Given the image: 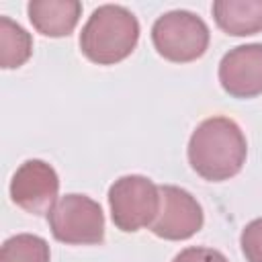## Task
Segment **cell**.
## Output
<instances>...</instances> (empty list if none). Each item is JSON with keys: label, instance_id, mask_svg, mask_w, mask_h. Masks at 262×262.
I'll return each mask as SVG.
<instances>
[{"label": "cell", "instance_id": "30bf717a", "mask_svg": "<svg viewBox=\"0 0 262 262\" xmlns=\"http://www.w3.org/2000/svg\"><path fill=\"white\" fill-rule=\"evenodd\" d=\"M213 16L227 35H254L262 31V0H215Z\"/></svg>", "mask_w": 262, "mask_h": 262}, {"label": "cell", "instance_id": "52a82bcc", "mask_svg": "<svg viewBox=\"0 0 262 262\" xmlns=\"http://www.w3.org/2000/svg\"><path fill=\"white\" fill-rule=\"evenodd\" d=\"M57 172L43 160H27L14 172L10 182V199L16 207L31 215L49 213L57 203Z\"/></svg>", "mask_w": 262, "mask_h": 262}, {"label": "cell", "instance_id": "ba28073f", "mask_svg": "<svg viewBox=\"0 0 262 262\" xmlns=\"http://www.w3.org/2000/svg\"><path fill=\"white\" fill-rule=\"evenodd\" d=\"M219 82L235 98L262 94V43H248L227 51L219 63Z\"/></svg>", "mask_w": 262, "mask_h": 262}, {"label": "cell", "instance_id": "5bb4252c", "mask_svg": "<svg viewBox=\"0 0 262 262\" xmlns=\"http://www.w3.org/2000/svg\"><path fill=\"white\" fill-rule=\"evenodd\" d=\"M172 262H227V258L213 248H186L174 256Z\"/></svg>", "mask_w": 262, "mask_h": 262}, {"label": "cell", "instance_id": "9c48e42d", "mask_svg": "<svg viewBox=\"0 0 262 262\" xmlns=\"http://www.w3.org/2000/svg\"><path fill=\"white\" fill-rule=\"evenodd\" d=\"M29 18L45 37H68L80 18L82 4L78 0H31Z\"/></svg>", "mask_w": 262, "mask_h": 262}, {"label": "cell", "instance_id": "4fadbf2b", "mask_svg": "<svg viewBox=\"0 0 262 262\" xmlns=\"http://www.w3.org/2000/svg\"><path fill=\"white\" fill-rule=\"evenodd\" d=\"M239 244L248 262H262V217L250 221L244 227Z\"/></svg>", "mask_w": 262, "mask_h": 262}, {"label": "cell", "instance_id": "6da1fadb", "mask_svg": "<svg viewBox=\"0 0 262 262\" xmlns=\"http://www.w3.org/2000/svg\"><path fill=\"white\" fill-rule=\"evenodd\" d=\"M246 154L248 145L239 125L227 117L205 119L188 141L190 168L211 182L235 176L246 162Z\"/></svg>", "mask_w": 262, "mask_h": 262}, {"label": "cell", "instance_id": "8fae6325", "mask_svg": "<svg viewBox=\"0 0 262 262\" xmlns=\"http://www.w3.org/2000/svg\"><path fill=\"white\" fill-rule=\"evenodd\" d=\"M33 51L31 35L8 16H0V66L4 70L20 68Z\"/></svg>", "mask_w": 262, "mask_h": 262}, {"label": "cell", "instance_id": "3957f363", "mask_svg": "<svg viewBox=\"0 0 262 262\" xmlns=\"http://www.w3.org/2000/svg\"><path fill=\"white\" fill-rule=\"evenodd\" d=\"M151 41L156 51L168 61H194L209 47V27L188 10H172L154 23Z\"/></svg>", "mask_w": 262, "mask_h": 262}, {"label": "cell", "instance_id": "8992f818", "mask_svg": "<svg viewBox=\"0 0 262 262\" xmlns=\"http://www.w3.org/2000/svg\"><path fill=\"white\" fill-rule=\"evenodd\" d=\"M203 209L188 190L174 184L160 186V209L149 225L154 235L170 242L188 239L203 227Z\"/></svg>", "mask_w": 262, "mask_h": 262}, {"label": "cell", "instance_id": "5b68a950", "mask_svg": "<svg viewBox=\"0 0 262 262\" xmlns=\"http://www.w3.org/2000/svg\"><path fill=\"white\" fill-rule=\"evenodd\" d=\"M49 229L63 244H100L104 239V215L86 194H66L47 213Z\"/></svg>", "mask_w": 262, "mask_h": 262}, {"label": "cell", "instance_id": "7a4b0ae2", "mask_svg": "<svg viewBox=\"0 0 262 262\" xmlns=\"http://www.w3.org/2000/svg\"><path fill=\"white\" fill-rule=\"evenodd\" d=\"M139 39V23L125 6H98L80 33L82 53L98 66L123 61L135 49Z\"/></svg>", "mask_w": 262, "mask_h": 262}, {"label": "cell", "instance_id": "277c9868", "mask_svg": "<svg viewBox=\"0 0 262 262\" xmlns=\"http://www.w3.org/2000/svg\"><path fill=\"white\" fill-rule=\"evenodd\" d=\"M108 207L113 223L121 231H139L149 227L158 215L160 186L139 174L121 176L108 188Z\"/></svg>", "mask_w": 262, "mask_h": 262}, {"label": "cell", "instance_id": "7c38bea8", "mask_svg": "<svg viewBox=\"0 0 262 262\" xmlns=\"http://www.w3.org/2000/svg\"><path fill=\"white\" fill-rule=\"evenodd\" d=\"M0 262H49V246L39 235L18 233L2 244Z\"/></svg>", "mask_w": 262, "mask_h": 262}]
</instances>
